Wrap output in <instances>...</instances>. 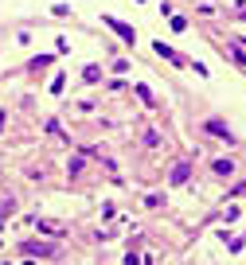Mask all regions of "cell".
<instances>
[{
  "instance_id": "6da1fadb",
  "label": "cell",
  "mask_w": 246,
  "mask_h": 265,
  "mask_svg": "<svg viewBox=\"0 0 246 265\" xmlns=\"http://www.w3.org/2000/svg\"><path fill=\"white\" fill-rule=\"evenodd\" d=\"M105 24H109V28H113V31H117V35H121V39H125V43H129V39H133V28H125V24H121V20H109V16H105Z\"/></svg>"
},
{
  "instance_id": "7a4b0ae2",
  "label": "cell",
  "mask_w": 246,
  "mask_h": 265,
  "mask_svg": "<svg viewBox=\"0 0 246 265\" xmlns=\"http://www.w3.org/2000/svg\"><path fill=\"white\" fill-rule=\"evenodd\" d=\"M156 55H164V59H168V62H176V66H184V59L172 51V47H164V43H156Z\"/></svg>"
},
{
  "instance_id": "3957f363",
  "label": "cell",
  "mask_w": 246,
  "mask_h": 265,
  "mask_svg": "<svg viewBox=\"0 0 246 265\" xmlns=\"http://www.w3.org/2000/svg\"><path fill=\"white\" fill-rule=\"evenodd\" d=\"M24 250H28V254H51V246H47V242H28Z\"/></svg>"
},
{
  "instance_id": "277c9868",
  "label": "cell",
  "mask_w": 246,
  "mask_h": 265,
  "mask_svg": "<svg viewBox=\"0 0 246 265\" xmlns=\"http://www.w3.org/2000/svg\"><path fill=\"white\" fill-rule=\"evenodd\" d=\"M184 179H188V168H184V164H180V168H176V172H172V183H184Z\"/></svg>"
}]
</instances>
